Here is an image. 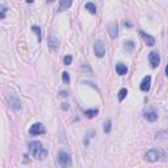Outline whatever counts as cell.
Masks as SVG:
<instances>
[{
  "instance_id": "obj_1",
  "label": "cell",
  "mask_w": 168,
  "mask_h": 168,
  "mask_svg": "<svg viewBox=\"0 0 168 168\" xmlns=\"http://www.w3.org/2000/svg\"><path fill=\"white\" fill-rule=\"evenodd\" d=\"M29 150H30V154L33 155V158H36L37 160H43L47 156V151L43 148L41 142H30L29 143Z\"/></svg>"
},
{
  "instance_id": "obj_2",
  "label": "cell",
  "mask_w": 168,
  "mask_h": 168,
  "mask_svg": "<svg viewBox=\"0 0 168 168\" xmlns=\"http://www.w3.org/2000/svg\"><path fill=\"white\" fill-rule=\"evenodd\" d=\"M58 163L60 167H70L72 163L70 154H67L66 151H59L58 152Z\"/></svg>"
},
{
  "instance_id": "obj_3",
  "label": "cell",
  "mask_w": 168,
  "mask_h": 168,
  "mask_svg": "<svg viewBox=\"0 0 168 168\" xmlns=\"http://www.w3.org/2000/svg\"><path fill=\"white\" fill-rule=\"evenodd\" d=\"M160 156H162V152L158 151V150H155V148H151L144 154V160L154 163V162H158V160L160 159Z\"/></svg>"
},
{
  "instance_id": "obj_4",
  "label": "cell",
  "mask_w": 168,
  "mask_h": 168,
  "mask_svg": "<svg viewBox=\"0 0 168 168\" xmlns=\"http://www.w3.org/2000/svg\"><path fill=\"white\" fill-rule=\"evenodd\" d=\"M93 51H94V55H96V57H99V58L104 57L105 51H106L104 42L100 41V39H97V41L94 42V45H93Z\"/></svg>"
},
{
  "instance_id": "obj_5",
  "label": "cell",
  "mask_w": 168,
  "mask_h": 168,
  "mask_svg": "<svg viewBox=\"0 0 168 168\" xmlns=\"http://www.w3.org/2000/svg\"><path fill=\"white\" fill-rule=\"evenodd\" d=\"M7 100H8V104H9V106L12 108V109L18 110L21 108V101L18 100V97L16 96L15 93H9V94H8Z\"/></svg>"
},
{
  "instance_id": "obj_6",
  "label": "cell",
  "mask_w": 168,
  "mask_h": 168,
  "mask_svg": "<svg viewBox=\"0 0 168 168\" xmlns=\"http://www.w3.org/2000/svg\"><path fill=\"white\" fill-rule=\"evenodd\" d=\"M148 60H150V63H151V67L156 68L158 66H159V63H160L159 52H158V51H151V52H150V55H148Z\"/></svg>"
},
{
  "instance_id": "obj_7",
  "label": "cell",
  "mask_w": 168,
  "mask_h": 168,
  "mask_svg": "<svg viewBox=\"0 0 168 168\" xmlns=\"http://www.w3.org/2000/svg\"><path fill=\"white\" fill-rule=\"evenodd\" d=\"M29 133H30L32 135H39V134L45 133V127L42 123L37 122V123H34V125H32V127L29 129Z\"/></svg>"
},
{
  "instance_id": "obj_8",
  "label": "cell",
  "mask_w": 168,
  "mask_h": 168,
  "mask_svg": "<svg viewBox=\"0 0 168 168\" xmlns=\"http://www.w3.org/2000/svg\"><path fill=\"white\" fill-rule=\"evenodd\" d=\"M139 36H141L142 39L146 42L147 46H154V45H155V38L152 36H150V34H147L146 32L141 30V32H139Z\"/></svg>"
},
{
  "instance_id": "obj_9",
  "label": "cell",
  "mask_w": 168,
  "mask_h": 168,
  "mask_svg": "<svg viewBox=\"0 0 168 168\" xmlns=\"http://www.w3.org/2000/svg\"><path fill=\"white\" fill-rule=\"evenodd\" d=\"M150 88H151V76L147 75V76H144L143 80H142V83H141V91L148 92Z\"/></svg>"
},
{
  "instance_id": "obj_10",
  "label": "cell",
  "mask_w": 168,
  "mask_h": 168,
  "mask_svg": "<svg viewBox=\"0 0 168 168\" xmlns=\"http://www.w3.org/2000/svg\"><path fill=\"white\" fill-rule=\"evenodd\" d=\"M47 43H49L50 50H52V51H57L58 47H59V41H58L57 37H54V36H49V38H47Z\"/></svg>"
},
{
  "instance_id": "obj_11",
  "label": "cell",
  "mask_w": 168,
  "mask_h": 168,
  "mask_svg": "<svg viewBox=\"0 0 168 168\" xmlns=\"http://www.w3.org/2000/svg\"><path fill=\"white\" fill-rule=\"evenodd\" d=\"M144 118H146L147 121H150V122H155V121H158V118H159V114H158V112H155V110H148V112L144 113Z\"/></svg>"
},
{
  "instance_id": "obj_12",
  "label": "cell",
  "mask_w": 168,
  "mask_h": 168,
  "mask_svg": "<svg viewBox=\"0 0 168 168\" xmlns=\"http://www.w3.org/2000/svg\"><path fill=\"white\" fill-rule=\"evenodd\" d=\"M108 30H109L110 37H112V38H116V37H117V34H118V25H117V22H112V24H110L109 28H108Z\"/></svg>"
},
{
  "instance_id": "obj_13",
  "label": "cell",
  "mask_w": 168,
  "mask_h": 168,
  "mask_svg": "<svg viewBox=\"0 0 168 168\" xmlns=\"http://www.w3.org/2000/svg\"><path fill=\"white\" fill-rule=\"evenodd\" d=\"M72 4V0H59V10L63 12V10H67L68 8Z\"/></svg>"
},
{
  "instance_id": "obj_14",
  "label": "cell",
  "mask_w": 168,
  "mask_h": 168,
  "mask_svg": "<svg viewBox=\"0 0 168 168\" xmlns=\"http://www.w3.org/2000/svg\"><path fill=\"white\" fill-rule=\"evenodd\" d=\"M116 71H117V74L120 76L126 75V72H127V67H126L123 63H117V64H116Z\"/></svg>"
},
{
  "instance_id": "obj_15",
  "label": "cell",
  "mask_w": 168,
  "mask_h": 168,
  "mask_svg": "<svg viewBox=\"0 0 168 168\" xmlns=\"http://www.w3.org/2000/svg\"><path fill=\"white\" fill-rule=\"evenodd\" d=\"M32 30L34 32V33L37 34V39H38V42H42V32H41V28L37 25L32 26Z\"/></svg>"
},
{
  "instance_id": "obj_16",
  "label": "cell",
  "mask_w": 168,
  "mask_h": 168,
  "mask_svg": "<svg viewBox=\"0 0 168 168\" xmlns=\"http://www.w3.org/2000/svg\"><path fill=\"white\" fill-rule=\"evenodd\" d=\"M97 114H99V110L97 109H89V110H85V112H84V116L88 118H93V117H96Z\"/></svg>"
},
{
  "instance_id": "obj_17",
  "label": "cell",
  "mask_w": 168,
  "mask_h": 168,
  "mask_svg": "<svg viewBox=\"0 0 168 168\" xmlns=\"http://www.w3.org/2000/svg\"><path fill=\"white\" fill-rule=\"evenodd\" d=\"M85 9L88 10L89 13H92V15H94V13H96V7H94L93 3H87V4H85Z\"/></svg>"
},
{
  "instance_id": "obj_18",
  "label": "cell",
  "mask_w": 168,
  "mask_h": 168,
  "mask_svg": "<svg viewBox=\"0 0 168 168\" xmlns=\"http://www.w3.org/2000/svg\"><path fill=\"white\" fill-rule=\"evenodd\" d=\"M123 47L126 49V51H133L134 50V42L133 41H126L123 43Z\"/></svg>"
},
{
  "instance_id": "obj_19",
  "label": "cell",
  "mask_w": 168,
  "mask_h": 168,
  "mask_svg": "<svg viewBox=\"0 0 168 168\" xmlns=\"http://www.w3.org/2000/svg\"><path fill=\"white\" fill-rule=\"evenodd\" d=\"M156 138H160V139H164V138H168V129L165 130H162L156 134Z\"/></svg>"
},
{
  "instance_id": "obj_20",
  "label": "cell",
  "mask_w": 168,
  "mask_h": 168,
  "mask_svg": "<svg viewBox=\"0 0 168 168\" xmlns=\"http://www.w3.org/2000/svg\"><path fill=\"white\" fill-rule=\"evenodd\" d=\"M104 133H109L110 131V129H112V122H110V120H106L104 122Z\"/></svg>"
},
{
  "instance_id": "obj_21",
  "label": "cell",
  "mask_w": 168,
  "mask_h": 168,
  "mask_svg": "<svg viewBox=\"0 0 168 168\" xmlns=\"http://www.w3.org/2000/svg\"><path fill=\"white\" fill-rule=\"evenodd\" d=\"M126 94H127V89L122 88L120 92H118V100H120V101H122V100L126 97Z\"/></svg>"
},
{
  "instance_id": "obj_22",
  "label": "cell",
  "mask_w": 168,
  "mask_h": 168,
  "mask_svg": "<svg viewBox=\"0 0 168 168\" xmlns=\"http://www.w3.org/2000/svg\"><path fill=\"white\" fill-rule=\"evenodd\" d=\"M62 80L64 81V84H68V83H70V75H68V72L63 71V74H62Z\"/></svg>"
},
{
  "instance_id": "obj_23",
  "label": "cell",
  "mask_w": 168,
  "mask_h": 168,
  "mask_svg": "<svg viewBox=\"0 0 168 168\" xmlns=\"http://www.w3.org/2000/svg\"><path fill=\"white\" fill-rule=\"evenodd\" d=\"M71 62H72V57H71V55H66V57L63 58V63H64L66 66H70Z\"/></svg>"
},
{
  "instance_id": "obj_24",
  "label": "cell",
  "mask_w": 168,
  "mask_h": 168,
  "mask_svg": "<svg viewBox=\"0 0 168 168\" xmlns=\"http://www.w3.org/2000/svg\"><path fill=\"white\" fill-rule=\"evenodd\" d=\"M5 10H7V8H5L4 5H1V15H0V17H1V18L5 17Z\"/></svg>"
},
{
  "instance_id": "obj_25",
  "label": "cell",
  "mask_w": 168,
  "mask_h": 168,
  "mask_svg": "<svg viewBox=\"0 0 168 168\" xmlns=\"http://www.w3.org/2000/svg\"><path fill=\"white\" fill-rule=\"evenodd\" d=\"M60 96L66 97V96H67V92H60Z\"/></svg>"
},
{
  "instance_id": "obj_26",
  "label": "cell",
  "mask_w": 168,
  "mask_h": 168,
  "mask_svg": "<svg viewBox=\"0 0 168 168\" xmlns=\"http://www.w3.org/2000/svg\"><path fill=\"white\" fill-rule=\"evenodd\" d=\"M62 108H63V109H67V108H68V104H63Z\"/></svg>"
},
{
  "instance_id": "obj_27",
  "label": "cell",
  "mask_w": 168,
  "mask_h": 168,
  "mask_svg": "<svg viewBox=\"0 0 168 168\" xmlns=\"http://www.w3.org/2000/svg\"><path fill=\"white\" fill-rule=\"evenodd\" d=\"M165 75H167V78H168V64L165 66Z\"/></svg>"
},
{
  "instance_id": "obj_28",
  "label": "cell",
  "mask_w": 168,
  "mask_h": 168,
  "mask_svg": "<svg viewBox=\"0 0 168 168\" xmlns=\"http://www.w3.org/2000/svg\"><path fill=\"white\" fill-rule=\"evenodd\" d=\"M52 1H54V0H46V3H47V4H50V3H52Z\"/></svg>"
},
{
  "instance_id": "obj_29",
  "label": "cell",
  "mask_w": 168,
  "mask_h": 168,
  "mask_svg": "<svg viewBox=\"0 0 168 168\" xmlns=\"http://www.w3.org/2000/svg\"><path fill=\"white\" fill-rule=\"evenodd\" d=\"M34 0H26V3H33Z\"/></svg>"
}]
</instances>
